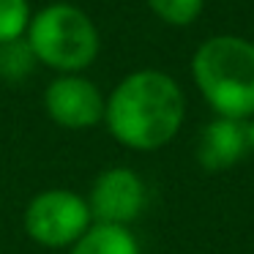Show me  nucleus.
Listing matches in <instances>:
<instances>
[{"label": "nucleus", "instance_id": "nucleus-4", "mask_svg": "<svg viewBox=\"0 0 254 254\" xmlns=\"http://www.w3.org/2000/svg\"><path fill=\"white\" fill-rule=\"evenodd\" d=\"M93 224L88 199L71 189H44L28 202L22 227L44 249H68Z\"/></svg>", "mask_w": 254, "mask_h": 254}, {"label": "nucleus", "instance_id": "nucleus-8", "mask_svg": "<svg viewBox=\"0 0 254 254\" xmlns=\"http://www.w3.org/2000/svg\"><path fill=\"white\" fill-rule=\"evenodd\" d=\"M68 254H139V243L128 227L93 221L82 238L68 246Z\"/></svg>", "mask_w": 254, "mask_h": 254}, {"label": "nucleus", "instance_id": "nucleus-6", "mask_svg": "<svg viewBox=\"0 0 254 254\" xmlns=\"http://www.w3.org/2000/svg\"><path fill=\"white\" fill-rule=\"evenodd\" d=\"M44 110L55 126L85 131L104 123L107 96L85 74H58L44 88Z\"/></svg>", "mask_w": 254, "mask_h": 254}, {"label": "nucleus", "instance_id": "nucleus-11", "mask_svg": "<svg viewBox=\"0 0 254 254\" xmlns=\"http://www.w3.org/2000/svg\"><path fill=\"white\" fill-rule=\"evenodd\" d=\"M30 17V0H0V44L25 39Z\"/></svg>", "mask_w": 254, "mask_h": 254}, {"label": "nucleus", "instance_id": "nucleus-7", "mask_svg": "<svg viewBox=\"0 0 254 254\" xmlns=\"http://www.w3.org/2000/svg\"><path fill=\"white\" fill-rule=\"evenodd\" d=\"M249 150V131L246 121H232V118L213 115L202 126L197 137V164L205 172H227L243 159Z\"/></svg>", "mask_w": 254, "mask_h": 254}, {"label": "nucleus", "instance_id": "nucleus-3", "mask_svg": "<svg viewBox=\"0 0 254 254\" xmlns=\"http://www.w3.org/2000/svg\"><path fill=\"white\" fill-rule=\"evenodd\" d=\"M25 41L36 61L58 74H82L101 52V36L90 14L63 0L33 11Z\"/></svg>", "mask_w": 254, "mask_h": 254}, {"label": "nucleus", "instance_id": "nucleus-5", "mask_svg": "<svg viewBox=\"0 0 254 254\" xmlns=\"http://www.w3.org/2000/svg\"><path fill=\"white\" fill-rule=\"evenodd\" d=\"M85 199H88L93 221L128 227L148 208V183L131 167H107L96 175L90 194Z\"/></svg>", "mask_w": 254, "mask_h": 254}, {"label": "nucleus", "instance_id": "nucleus-1", "mask_svg": "<svg viewBox=\"0 0 254 254\" xmlns=\"http://www.w3.org/2000/svg\"><path fill=\"white\" fill-rule=\"evenodd\" d=\"M186 121V93L172 74L137 68L107 96L104 126L123 148L150 153L178 137Z\"/></svg>", "mask_w": 254, "mask_h": 254}, {"label": "nucleus", "instance_id": "nucleus-10", "mask_svg": "<svg viewBox=\"0 0 254 254\" xmlns=\"http://www.w3.org/2000/svg\"><path fill=\"white\" fill-rule=\"evenodd\" d=\"M156 19L172 28H189L197 22L205 8V0H145Z\"/></svg>", "mask_w": 254, "mask_h": 254}, {"label": "nucleus", "instance_id": "nucleus-12", "mask_svg": "<svg viewBox=\"0 0 254 254\" xmlns=\"http://www.w3.org/2000/svg\"><path fill=\"white\" fill-rule=\"evenodd\" d=\"M246 131H249V150L254 153V115L246 121Z\"/></svg>", "mask_w": 254, "mask_h": 254}, {"label": "nucleus", "instance_id": "nucleus-9", "mask_svg": "<svg viewBox=\"0 0 254 254\" xmlns=\"http://www.w3.org/2000/svg\"><path fill=\"white\" fill-rule=\"evenodd\" d=\"M39 61H36L33 50L25 39L8 41V44H0V79L8 85L25 82L30 74L36 71Z\"/></svg>", "mask_w": 254, "mask_h": 254}, {"label": "nucleus", "instance_id": "nucleus-2", "mask_svg": "<svg viewBox=\"0 0 254 254\" xmlns=\"http://www.w3.org/2000/svg\"><path fill=\"white\" fill-rule=\"evenodd\" d=\"M189 68L213 115L232 121L254 115V41L235 33L210 36L194 50Z\"/></svg>", "mask_w": 254, "mask_h": 254}]
</instances>
